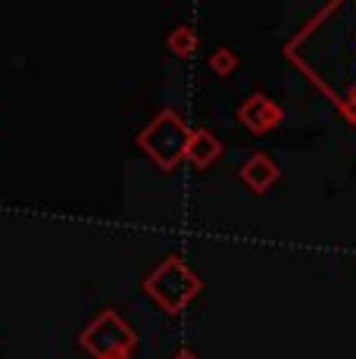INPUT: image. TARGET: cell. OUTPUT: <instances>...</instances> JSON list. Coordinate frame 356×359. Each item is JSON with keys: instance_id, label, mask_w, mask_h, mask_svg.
<instances>
[{"instance_id": "obj_1", "label": "cell", "mask_w": 356, "mask_h": 359, "mask_svg": "<svg viewBox=\"0 0 356 359\" xmlns=\"http://www.w3.org/2000/svg\"><path fill=\"white\" fill-rule=\"evenodd\" d=\"M203 291V281L182 257L163 259L153 272L144 278V294L163 309V313H182L197 294Z\"/></svg>"}, {"instance_id": "obj_2", "label": "cell", "mask_w": 356, "mask_h": 359, "mask_svg": "<svg viewBox=\"0 0 356 359\" xmlns=\"http://www.w3.org/2000/svg\"><path fill=\"white\" fill-rule=\"evenodd\" d=\"M78 344L94 359H132L138 347L135 328L122 319L116 309H100V316L78 334Z\"/></svg>"}, {"instance_id": "obj_3", "label": "cell", "mask_w": 356, "mask_h": 359, "mask_svg": "<svg viewBox=\"0 0 356 359\" xmlns=\"http://www.w3.org/2000/svg\"><path fill=\"white\" fill-rule=\"evenodd\" d=\"M188 141H191V131L175 109H163L138 137L144 154L160 169H175L178 160H184V154H188Z\"/></svg>"}, {"instance_id": "obj_4", "label": "cell", "mask_w": 356, "mask_h": 359, "mask_svg": "<svg viewBox=\"0 0 356 359\" xmlns=\"http://www.w3.org/2000/svg\"><path fill=\"white\" fill-rule=\"evenodd\" d=\"M238 119H241L250 131L263 135V131L275 128L278 122H282V109H278L269 97H263V94H253V97L244 103L241 109H238Z\"/></svg>"}, {"instance_id": "obj_5", "label": "cell", "mask_w": 356, "mask_h": 359, "mask_svg": "<svg viewBox=\"0 0 356 359\" xmlns=\"http://www.w3.org/2000/svg\"><path fill=\"white\" fill-rule=\"evenodd\" d=\"M219 154H222V144H219L207 128L191 131L188 154H184V160H188L191 165H197V169H207V165H213L219 160Z\"/></svg>"}, {"instance_id": "obj_6", "label": "cell", "mask_w": 356, "mask_h": 359, "mask_svg": "<svg viewBox=\"0 0 356 359\" xmlns=\"http://www.w3.org/2000/svg\"><path fill=\"white\" fill-rule=\"evenodd\" d=\"M241 178L250 184L253 191H256V194H263V191H269V184L278 178V169H275V163H272L266 154H253L250 160L244 163Z\"/></svg>"}, {"instance_id": "obj_7", "label": "cell", "mask_w": 356, "mask_h": 359, "mask_svg": "<svg viewBox=\"0 0 356 359\" xmlns=\"http://www.w3.org/2000/svg\"><path fill=\"white\" fill-rule=\"evenodd\" d=\"M166 44L172 53H178V57H188V53L197 47V32L191 29V25H178L175 32H169Z\"/></svg>"}, {"instance_id": "obj_8", "label": "cell", "mask_w": 356, "mask_h": 359, "mask_svg": "<svg viewBox=\"0 0 356 359\" xmlns=\"http://www.w3.org/2000/svg\"><path fill=\"white\" fill-rule=\"evenodd\" d=\"M238 66V57L228 50V47H219V50L210 57V69H213L216 75H231Z\"/></svg>"}, {"instance_id": "obj_9", "label": "cell", "mask_w": 356, "mask_h": 359, "mask_svg": "<svg viewBox=\"0 0 356 359\" xmlns=\"http://www.w3.org/2000/svg\"><path fill=\"white\" fill-rule=\"evenodd\" d=\"M172 359H197V356H194V353H191V350H178V353H175Z\"/></svg>"}]
</instances>
